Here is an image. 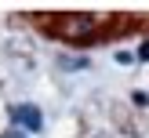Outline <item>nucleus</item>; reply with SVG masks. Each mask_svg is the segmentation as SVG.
<instances>
[{"label": "nucleus", "instance_id": "nucleus-2", "mask_svg": "<svg viewBox=\"0 0 149 138\" xmlns=\"http://www.w3.org/2000/svg\"><path fill=\"white\" fill-rule=\"evenodd\" d=\"M138 58H142V62H149V40L142 44V47H138Z\"/></svg>", "mask_w": 149, "mask_h": 138}, {"label": "nucleus", "instance_id": "nucleus-3", "mask_svg": "<svg viewBox=\"0 0 149 138\" xmlns=\"http://www.w3.org/2000/svg\"><path fill=\"white\" fill-rule=\"evenodd\" d=\"M4 138H26V131H7Z\"/></svg>", "mask_w": 149, "mask_h": 138}, {"label": "nucleus", "instance_id": "nucleus-1", "mask_svg": "<svg viewBox=\"0 0 149 138\" xmlns=\"http://www.w3.org/2000/svg\"><path fill=\"white\" fill-rule=\"evenodd\" d=\"M11 120L18 123L22 131H40V127H44V113H40L36 105H15V109H11Z\"/></svg>", "mask_w": 149, "mask_h": 138}]
</instances>
